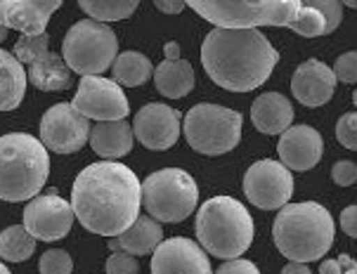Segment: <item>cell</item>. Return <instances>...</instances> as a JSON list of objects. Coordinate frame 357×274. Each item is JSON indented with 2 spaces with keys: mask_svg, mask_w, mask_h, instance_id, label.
Segmentation results:
<instances>
[{
  "mask_svg": "<svg viewBox=\"0 0 357 274\" xmlns=\"http://www.w3.org/2000/svg\"><path fill=\"white\" fill-rule=\"evenodd\" d=\"M142 185L128 166L116 161L90 163L71 190V208L93 234L119 236L140 218Z\"/></svg>",
  "mask_w": 357,
  "mask_h": 274,
  "instance_id": "6da1fadb",
  "label": "cell"
},
{
  "mask_svg": "<svg viewBox=\"0 0 357 274\" xmlns=\"http://www.w3.org/2000/svg\"><path fill=\"white\" fill-rule=\"evenodd\" d=\"M277 62L280 52L258 29H213L202 45L206 74L229 93L260 88L275 71Z\"/></svg>",
  "mask_w": 357,
  "mask_h": 274,
  "instance_id": "7a4b0ae2",
  "label": "cell"
},
{
  "mask_svg": "<svg viewBox=\"0 0 357 274\" xmlns=\"http://www.w3.org/2000/svg\"><path fill=\"white\" fill-rule=\"evenodd\" d=\"M334 236V218L322 204H314V201L284 206L272 224L275 246L291 263L305 265L319 260L331 248Z\"/></svg>",
  "mask_w": 357,
  "mask_h": 274,
  "instance_id": "3957f363",
  "label": "cell"
},
{
  "mask_svg": "<svg viewBox=\"0 0 357 274\" xmlns=\"http://www.w3.org/2000/svg\"><path fill=\"white\" fill-rule=\"evenodd\" d=\"M50 175V156L40 139L26 132L0 137V199L29 201L43 190Z\"/></svg>",
  "mask_w": 357,
  "mask_h": 274,
  "instance_id": "277c9868",
  "label": "cell"
},
{
  "mask_svg": "<svg viewBox=\"0 0 357 274\" xmlns=\"http://www.w3.org/2000/svg\"><path fill=\"white\" fill-rule=\"evenodd\" d=\"M195 232L202 248L222 260H237L253 241L251 213L232 197H213L199 208Z\"/></svg>",
  "mask_w": 357,
  "mask_h": 274,
  "instance_id": "5b68a950",
  "label": "cell"
},
{
  "mask_svg": "<svg viewBox=\"0 0 357 274\" xmlns=\"http://www.w3.org/2000/svg\"><path fill=\"white\" fill-rule=\"evenodd\" d=\"M199 17L215 29H258V26H287L296 29L303 12L298 0H263V3H232V0H190Z\"/></svg>",
  "mask_w": 357,
  "mask_h": 274,
  "instance_id": "8992f818",
  "label": "cell"
},
{
  "mask_svg": "<svg viewBox=\"0 0 357 274\" xmlns=\"http://www.w3.org/2000/svg\"><path fill=\"white\" fill-rule=\"evenodd\" d=\"M119 57V40L112 26L95 20L76 22L62 40V59L81 76H100Z\"/></svg>",
  "mask_w": 357,
  "mask_h": 274,
  "instance_id": "52a82bcc",
  "label": "cell"
},
{
  "mask_svg": "<svg viewBox=\"0 0 357 274\" xmlns=\"http://www.w3.org/2000/svg\"><path fill=\"white\" fill-rule=\"evenodd\" d=\"M197 182L183 168H161L142 182V204L156 222H180L197 208Z\"/></svg>",
  "mask_w": 357,
  "mask_h": 274,
  "instance_id": "ba28073f",
  "label": "cell"
},
{
  "mask_svg": "<svg viewBox=\"0 0 357 274\" xmlns=\"http://www.w3.org/2000/svg\"><path fill=\"white\" fill-rule=\"evenodd\" d=\"M183 128L192 149L206 156H220L239 144L244 119L234 109L204 102L185 114Z\"/></svg>",
  "mask_w": 357,
  "mask_h": 274,
  "instance_id": "9c48e42d",
  "label": "cell"
},
{
  "mask_svg": "<svg viewBox=\"0 0 357 274\" xmlns=\"http://www.w3.org/2000/svg\"><path fill=\"white\" fill-rule=\"evenodd\" d=\"M12 54H15L22 64L29 66L26 78L38 90L59 93V90L71 88V83H74L71 69L64 64V59L59 57L57 52L50 50V38H47V33L22 36V38L15 43Z\"/></svg>",
  "mask_w": 357,
  "mask_h": 274,
  "instance_id": "30bf717a",
  "label": "cell"
},
{
  "mask_svg": "<svg viewBox=\"0 0 357 274\" xmlns=\"http://www.w3.org/2000/svg\"><path fill=\"white\" fill-rule=\"evenodd\" d=\"M71 107L81 116H86L88 121L95 119L98 123H105V121H126V116L130 114V105L123 88L114 78H102V76H83L78 81V90Z\"/></svg>",
  "mask_w": 357,
  "mask_h": 274,
  "instance_id": "8fae6325",
  "label": "cell"
},
{
  "mask_svg": "<svg viewBox=\"0 0 357 274\" xmlns=\"http://www.w3.org/2000/svg\"><path fill=\"white\" fill-rule=\"evenodd\" d=\"M244 194L260 211H282L294 194V175L282 161L263 158L244 175Z\"/></svg>",
  "mask_w": 357,
  "mask_h": 274,
  "instance_id": "7c38bea8",
  "label": "cell"
},
{
  "mask_svg": "<svg viewBox=\"0 0 357 274\" xmlns=\"http://www.w3.org/2000/svg\"><path fill=\"white\" fill-rule=\"evenodd\" d=\"M90 121L64 102L50 107L40 119V142L54 154H76L90 142Z\"/></svg>",
  "mask_w": 357,
  "mask_h": 274,
  "instance_id": "4fadbf2b",
  "label": "cell"
},
{
  "mask_svg": "<svg viewBox=\"0 0 357 274\" xmlns=\"http://www.w3.org/2000/svg\"><path fill=\"white\" fill-rule=\"evenodd\" d=\"M74 208L54 190L45 197H36L24 208V229L40 241H59L71 232L74 224Z\"/></svg>",
  "mask_w": 357,
  "mask_h": 274,
  "instance_id": "5bb4252c",
  "label": "cell"
},
{
  "mask_svg": "<svg viewBox=\"0 0 357 274\" xmlns=\"http://www.w3.org/2000/svg\"><path fill=\"white\" fill-rule=\"evenodd\" d=\"M132 135L152 151L171 149L180 137V114L161 102L144 105L132 121Z\"/></svg>",
  "mask_w": 357,
  "mask_h": 274,
  "instance_id": "9a60e30c",
  "label": "cell"
},
{
  "mask_svg": "<svg viewBox=\"0 0 357 274\" xmlns=\"http://www.w3.org/2000/svg\"><path fill=\"white\" fill-rule=\"evenodd\" d=\"M152 274H213L208 255L197 241L185 236L161 241L152 255Z\"/></svg>",
  "mask_w": 357,
  "mask_h": 274,
  "instance_id": "2e32d148",
  "label": "cell"
},
{
  "mask_svg": "<svg viewBox=\"0 0 357 274\" xmlns=\"http://www.w3.org/2000/svg\"><path fill=\"white\" fill-rule=\"evenodd\" d=\"M324 151L322 135L312 125H291L287 132H282L277 154L282 158V166L289 170H310L319 163Z\"/></svg>",
  "mask_w": 357,
  "mask_h": 274,
  "instance_id": "e0dca14e",
  "label": "cell"
},
{
  "mask_svg": "<svg viewBox=\"0 0 357 274\" xmlns=\"http://www.w3.org/2000/svg\"><path fill=\"white\" fill-rule=\"evenodd\" d=\"M62 8L59 0H0V24L5 29H15L24 36H40L50 17Z\"/></svg>",
  "mask_w": 357,
  "mask_h": 274,
  "instance_id": "ac0fdd59",
  "label": "cell"
},
{
  "mask_svg": "<svg viewBox=\"0 0 357 274\" xmlns=\"http://www.w3.org/2000/svg\"><path fill=\"white\" fill-rule=\"evenodd\" d=\"M334 69L326 66L319 59H307L294 71L291 78V93L301 105L305 107H322L334 97L336 90Z\"/></svg>",
  "mask_w": 357,
  "mask_h": 274,
  "instance_id": "d6986e66",
  "label": "cell"
},
{
  "mask_svg": "<svg viewBox=\"0 0 357 274\" xmlns=\"http://www.w3.org/2000/svg\"><path fill=\"white\" fill-rule=\"evenodd\" d=\"M154 83L156 90L163 97H171V100H180L187 97L195 88V69L192 64L183 59L178 43H168L166 45V59L154 69Z\"/></svg>",
  "mask_w": 357,
  "mask_h": 274,
  "instance_id": "ffe728a7",
  "label": "cell"
},
{
  "mask_svg": "<svg viewBox=\"0 0 357 274\" xmlns=\"http://www.w3.org/2000/svg\"><path fill=\"white\" fill-rule=\"evenodd\" d=\"M251 121L263 135H282L294 123V105L282 93H263L251 105Z\"/></svg>",
  "mask_w": 357,
  "mask_h": 274,
  "instance_id": "44dd1931",
  "label": "cell"
},
{
  "mask_svg": "<svg viewBox=\"0 0 357 274\" xmlns=\"http://www.w3.org/2000/svg\"><path fill=\"white\" fill-rule=\"evenodd\" d=\"M163 241V229L161 222H156L154 218L140 215L130 229H126L123 234L109 239V251L112 253H128V255H149L161 246Z\"/></svg>",
  "mask_w": 357,
  "mask_h": 274,
  "instance_id": "7402d4cb",
  "label": "cell"
},
{
  "mask_svg": "<svg viewBox=\"0 0 357 274\" xmlns=\"http://www.w3.org/2000/svg\"><path fill=\"white\" fill-rule=\"evenodd\" d=\"M132 142H135V135L128 121H105V123H95L90 130V147L105 161L130 154Z\"/></svg>",
  "mask_w": 357,
  "mask_h": 274,
  "instance_id": "603a6c76",
  "label": "cell"
},
{
  "mask_svg": "<svg viewBox=\"0 0 357 274\" xmlns=\"http://www.w3.org/2000/svg\"><path fill=\"white\" fill-rule=\"evenodd\" d=\"M24 64L8 50H0V112H12L22 105L26 93Z\"/></svg>",
  "mask_w": 357,
  "mask_h": 274,
  "instance_id": "cb8c5ba5",
  "label": "cell"
},
{
  "mask_svg": "<svg viewBox=\"0 0 357 274\" xmlns=\"http://www.w3.org/2000/svg\"><path fill=\"white\" fill-rule=\"evenodd\" d=\"M114 81L119 85H126V88H137V85H144L149 81V76L154 74L152 62H149L147 54L128 50L121 52L114 62Z\"/></svg>",
  "mask_w": 357,
  "mask_h": 274,
  "instance_id": "d4e9b609",
  "label": "cell"
},
{
  "mask_svg": "<svg viewBox=\"0 0 357 274\" xmlns=\"http://www.w3.org/2000/svg\"><path fill=\"white\" fill-rule=\"evenodd\" d=\"M36 251V239L24 229V224H12V227L0 232V258L8 263H24Z\"/></svg>",
  "mask_w": 357,
  "mask_h": 274,
  "instance_id": "484cf974",
  "label": "cell"
},
{
  "mask_svg": "<svg viewBox=\"0 0 357 274\" xmlns=\"http://www.w3.org/2000/svg\"><path fill=\"white\" fill-rule=\"evenodd\" d=\"M78 8L86 12L88 20L105 24L130 17L137 10V0H81Z\"/></svg>",
  "mask_w": 357,
  "mask_h": 274,
  "instance_id": "4316f807",
  "label": "cell"
},
{
  "mask_svg": "<svg viewBox=\"0 0 357 274\" xmlns=\"http://www.w3.org/2000/svg\"><path fill=\"white\" fill-rule=\"evenodd\" d=\"M40 274H71L74 272V260L66 251H59V248H52V251H45L40 255L38 263Z\"/></svg>",
  "mask_w": 357,
  "mask_h": 274,
  "instance_id": "83f0119b",
  "label": "cell"
},
{
  "mask_svg": "<svg viewBox=\"0 0 357 274\" xmlns=\"http://www.w3.org/2000/svg\"><path fill=\"white\" fill-rule=\"evenodd\" d=\"M310 5L312 10H317L319 15L324 17L326 22V36H329L331 31H336L338 24H341L343 20V5L336 3V0H312V3H305Z\"/></svg>",
  "mask_w": 357,
  "mask_h": 274,
  "instance_id": "f1b7e54d",
  "label": "cell"
},
{
  "mask_svg": "<svg viewBox=\"0 0 357 274\" xmlns=\"http://www.w3.org/2000/svg\"><path fill=\"white\" fill-rule=\"evenodd\" d=\"M336 139L346 149L357 151V112H348L336 123Z\"/></svg>",
  "mask_w": 357,
  "mask_h": 274,
  "instance_id": "f546056e",
  "label": "cell"
},
{
  "mask_svg": "<svg viewBox=\"0 0 357 274\" xmlns=\"http://www.w3.org/2000/svg\"><path fill=\"white\" fill-rule=\"evenodd\" d=\"M334 76L341 83H357V50L343 52L334 64Z\"/></svg>",
  "mask_w": 357,
  "mask_h": 274,
  "instance_id": "4dcf8cb0",
  "label": "cell"
},
{
  "mask_svg": "<svg viewBox=\"0 0 357 274\" xmlns=\"http://www.w3.org/2000/svg\"><path fill=\"white\" fill-rule=\"evenodd\" d=\"M137 267L135 255L128 253H112L107 258V274H137Z\"/></svg>",
  "mask_w": 357,
  "mask_h": 274,
  "instance_id": "1f68e13d",
  "label": "cell"
},
{
  "mask_svg": "<svg viewBox=\"0 0 357 274\" xmlns=\"http://www.w3.org/2000/svg\"><path fill=\"white\" fill-rule=\"evenodd\" d=\"M331 180H334L338 187L355 185L357 182V166L353 161H336L334 168H331Z\"/></svg>",
  "mask_w": 357,
  "mask_h": 274,
  "instance_id": "d6a6232c",
  "label": "cell"
},
{
  "mask_svg": "<svg viewBox=\"0 0 357 274\" xmlns=\"http://www.w3.org/2000/svg\"><path fill=\"white\" fill-rule=\"evenodd\" d=\"M215 274H260V270L251 263V260L237 258V260H227L225 265H220Z\"/></svg>",
  "mask_w": 357,
  "mask_h": 274,
  "instance_id": "836d02e7",
  "label": "cell"
},
{
  "mask_svg": "<svg viewBox=\"0 0 357 274\" xmlns=\"http://www.w3.org/2000/svg\"><path fill=\"white\" fill-rule=\"evenodd\" d=\"M341 229L348 236L357 239V206H348V208H343V213H341Z\"/></svg>",
  "mask_w": 357,
  "mask_h": 274,
  "instance_id": "e575fe53",
  "label": "cell"
},
{
  "mask_svg": "<svg viewBox=\"0 0 357 274\" xmlns=\"http://www.w3.org/2000/svg\"><path fill=\"white\" fill-rule=\"evenodd\" d=\"M154 5L163 15H180V12L187 8V3H175V0H159V3H154Z\"/></svg>",
  "mask_w": 357,
  "mask_h": 274,
  "instance_id": "d590c367",
  "label": "cell"
},
{
  "mask_svg": "<svg viewBox=\"0 0 357 274\" xmlns=\"http://www.w3.org/2000/svg\"><path fill=\"white\" fill-rule=\"evenodd\" d=\"M319 274H343V265L338 260H324L319 265Z\"/></svg>",
  "mask_w": 357,
  "mask_h": 274,
  "instance_id": "8d00e7d4",
  "label": "cell"
},
{
  "mask_svg": "<svg viewBox=\"0 0 357 274\" xmlns=\"http://www.w3.org/2000/svg\"><path fill=\"white\" fill-rule=\"evenodd\" d=\"M282 274H312V272H310V267L303 263H289L282 270Z\"/></svg>",
  "mask_w": 357,
  "mask_h": 274,
  "instance_id": "74e56055",
  "label": "cell"
},
{
  "mask_svg": "<svg viewBox=\"0 0 357 274\" xmlns=\"http://www.w3.org/2000/svg\"><path fill=\"white\" fill-rule=\"evenodd\" d=\"M5 38H8V29H5L3 24H0V43H3Z\"/></svg>",
  "mask_w": 357,
  "mask_h": 274,
  "instance_id": "f35d334b",
  "label": "cell"
},
{
  "mask_svg": "<svg viewBox=\"0 0 357 274\" xmlns=\"http://www.w3.org/2000/svg\"><path fill=\"white\" fill-rule=\"evenodd\" d=\"M0 274H12V272H10V267H5L3 263H0Z\"/></svg>",
  "mask_w": 357,
  "mask_h": 274,
  "instance_id": "ab89813d",
  "label": "cell"
},
{
  "mask_svg": "<svg viewBox=\"0 0 357 274\" xmlns=\"http://www.w3.org/2000/svg\"><path fill=\"white\" fill-rule=\"evenodd\" d=\"M346 5H348V8H353V10H357V0H348V3H346Z\"/></svg>",
  "mask_w": 357,
  "mask_h": 274,
  "instance_id": "60d3db41",
  "label": "cell"
},
{
  "mask_svg": "<svg viewBox=\"0 0 357 274\" xmlns=\"http://www.w3.org/2000/svg\"><path fill=\"white\" fill-rule=\"evenodd\" d=\"M343 274H357V265H355V267H350V270H346Z\"/></svg>",
  "mask_w": 357,
  "mask_h": 274,
  "instance_id": "b9f144b4",
  "label": "cell"
},
{
  "mask_svg": "<svg viewBox=\"0 0 357 274\" xmlns=\"http://www.w3.org/2000/svg\"><path fill=\"white\" fill-rule=\"evenodd\" d=\"M353 102H355V107H357V90H355V93H353Z\"/></svg>",
  "mask_w": 357,
  "mask_h": 274,
  "instance_id": "7bdbcfd3",
  "label": "cell"
}]
</instances>
